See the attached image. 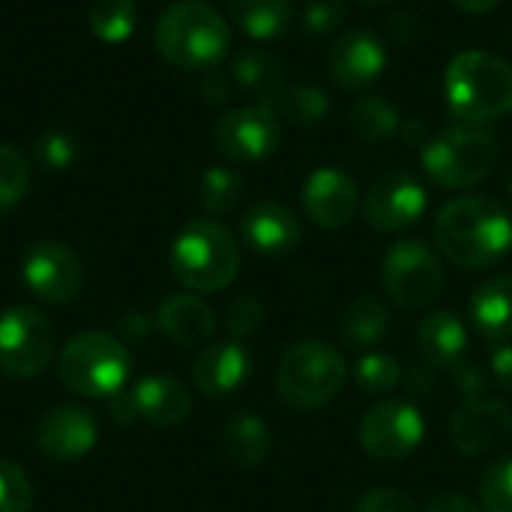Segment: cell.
<instances>
[{
  "mask_svg": "<svg viewBox=\"0 0 512 512\" xmlns=\"http://www.w3.org/2000/svg\"><path fill=\"white\" fill-rule=\"evenodd\" d=\"M435 243L456 267L486 270L512 249V216L489 195L453 198L435 216Z\"/></svg>",
  "mask_w": 512,
  "mask_h": 512,
  "instance_id": "cell-1",
  "label": "cell"
},
{
  "mask_svg": "<svg viewBox=\"0 0 512 512\" xmlns=\"http://www.w3.org/2000/svg\"><path fill=\"white\" fill-rule=\"evenodd\" d=\"M153 45L165 63L183 72H207L222 63L231 45V27L219 9L204 0L171 3L153 27Z\"/></svg>",
  "mask_w": 512,
  "mask_h": 512,
  "instance_id": "cell-2",
  "label": "cell"
},
{
  "mask_svg": "<svg viewBox=\"0 0 512 512\" xmlns=\"http://www.w3.org/2000/svg\"><path fill=\"white\" fill-rule=\"evenodd\" d=\"M444 99L459 123L501 120L512 111V66L489 51H462L444 72Z\"/></svg>",
  "mask_w": 512,
  "mask_h": 512,
  "instance_id": "cell-3",
  "label": "cell"
},
{
  "mask_svg": "<svg viewBox=\"0 0 512 512\" xmlns=\"http://www.w3.org/2000/svg\"><path fill=\"white\" fill-rule=\"evenodd\" d=\"M168 264L180 285L195 294H213L237 279L240 246L225 225L213 219H195L177 234Z\"/></svg>",
  "mask_w": 512,
  "mask_h": 512,
  "instance_id": "cell-4",
  "label": "cell"
},
{
  "mask_svg": "<svg viewBox=\"0 0 512 512\" xmlns=\"http://www.w3.org/2000/svg\"><path fill=\"white\" fill-rule=\"evenodd\" d=\"M501 147L498 138L471 123L447 126L444 132L432 135L423 150V171L441 186V189H474L480 186L498 165Z\"/></svg>",
  "mask_w": 512,
  "mask_h": 512,
  "instance_id": "cell-5",
  "label": "cell"
},
{
  "mask_svg": "<svg viewBox=\"0 0 512 512\" xmlns=\"http://www.w3.org/2000/svg\"><path fill=\"white\" fill-rule=\"evenodd\" d=\"M132 372V357L111 333L84 330L57 354V375L78 396H117Z\"/></svg>",
  "mask_w": 512,
  "mask_h": 512,
  "instance_id": "cell-6",
  "label": "cell"
},
{
  "mask_svg": "<svg viewBox=\"0 0 512 512\" xmlns=\"http://www.w3.org/2000/svg\"><path fill=\"white\" fill-rule=\"evenodd\" d=\"M345 375H348L345 360L333 345L306 339L291 345L279 360L276 390L291 408L312 411L339 396Z\"/></svg>",
  "mask_w": 512,
  "mask_h": 512,
  "instance_id": "cell-7",
  "label": "cell"
},
{
  "mask_svg": "<svg viewBox=\"0 0 512 512\" xmlns=\"http://www.w3.org/2000/svg\"><path fill=\"white\" fill-rule=\"evenodd\" d=\"M381 279L387 297L402 309H426L444 291V267L420 240L393 243L384 255Z\"/></svg>",
  "mask_w": 512,
  "mask_h": 512,
  "instance_id": "cell-8",
  "label": "cell"
},
{
  "mask_svg": "<svg viewBox=\"0 0 512 512\" xmlns=\"http://www.w3.org/2000/svg\"><path fill=\"white\" fill-rule=\"evenodd\" d=\"M54 354V327L33 306H12L0 315V372L6 378L39 375Z\"/></svg>",
  "mask_w": 512,
  "mask_h": 512,
  "instance_id": "cell-9",
  "label": "cell"
},
{
  "mask_svg": "<svg viewBox=\"0 0 512 512\" xmlns=\"http://www.w3.org/2000/svg\"><path fill=\"white\" fill-rule=\"evenodd\" d=\"M279 141H282V123L261 102L225 111L213 129L216 150L240 165H255L270 159L279 150Z\"/></svg>",
  "mask_w": 512,
  "mask_h": 512,
  "instance_id": "cell-10",
  "label": "cell"
},
{
  "mask_svg": "<svg viewBox=\"0 0 512 512\" xmlns=\"http://www.w3.org/2000/svg\"><path fill=\"white\" fill-rule=\"evenodd\" d=\"M21 276H24V285L30 288V294H36L39 300L54 303V306L72 303L84 288V267H81L78 255L57 240L33 243L24 252Z\"/></svg>",
  "mask_w": 512,
  "mask_h": 512,
  "instance_id": "cell-11",
  "label": "cell"
},
{
  "mask_svg": "<svg viewBox=\"0 0 512 512\" xmlns=\"http://www.w3.org/2000/svg\"><path fill=\"white\" fill-rule=\"evenodd\" d=\"M423 435V414L411 402H381L360 423V447L378 462L408 459Z\"/></svg>",
  "mask_w": 512,
  "mask_h": 512,
  "instance_id": "cell-12",
  "label": "cell"
},
{
  "mask_svg": "<svg viewBox=\"0 0 512 512\" xmlns=\"http://www.w3.org/2000/svg\"><path fill=\"white\" fill-rule=\"evenodd\" d=\"M426 189L405 171L384 174L363 198V216L375 231L393 234L411 228L426 213Z\"/></svg>",
  "mask_w": 512,
  "mask_h": 512,
  "instance_id": "cell-13",
  "label": "cell"
},
{
  "mask_svg": "<svg viewBox=\"0 0 512 512\" xmlns=\"http://www.w3.org/2000/svg\"><path fill=\"white\" fill-rule=\"evenodd\" d=\"M99 438V426L87 408L78 405H57L39 417L33 441L36 450L51 462H75L84 459Z\"/></svg>",
  "mask_w": 512,
  "mask_h": 512,
  "instance_id": "cell-14",
  "label": "cell"
},
{
  "mask_svg": "<svg viewBox=\"0 0 512 512\" xmlns=\"http://www.w3.org/2000/svg\"><path fill=\"white\" fill-rule=\"evenodd\" d=\"M387 69V45L369 30L342 33L327 54V75L342 90H366Z\"/></svg>",
  "mask_w": 512,
  "mask_h": 512,
  "instance_id": "cell-15",
  "label": "cell"
},
{
  "mask_svg": "<svg viewBox=\"0 0 512 512\" xmlns=\"http://www.w3.org/2000/svg\"><path fill=\"white\" fill-rule=\"evenodd\" d=\"M450 435L459 453L486 456L489 450L512 441V408L498 399L468 402L453 414Z\"/></svg>",
  "mask_w": 512,
  "mask_h": 512,
  "instance_id": "cell-16",
  "label": "cell"
},
{
  "mask_svg": "<svg viewBox=\"0 0 512 512\" xmlns=\"http://www.w3.org/2000/svg\"><path fill=\"white\" fill-rule=\"evenodd\" d=\"M249 375H252V357L237 339L204 345L192 363V384L207 399L231 396L249 381Z\"/></svg>",
  "mask_w": 512,
  "mask_h": 512,
  "instance_id": "cell-17",
  "label": "cell"
},
{
  "mask_svg": "<svg viewBox=\"0 0 512 512\" xmlns=\"http://www.w3.org/2000/svg\"><path fill=\"white\" fill-rule=\"evenodd\" d=\"M360 207L354 180L339 168H318L303 186V210L321 228H345Z\"/></svg>",
  "mask_w": 512,
  "mask_h": 512,
  "instance_id": "cell-18",
  "label": "cell"
},
{
  "mask_svg": "<svg viewBox=\"0 0 512 512\" xmlns=\"http://www.w3.org/2000/svg\"><path fill=\"white\" fill-rule=\"evenodd\" d=\"M240 234L252 252L267 258H282L300 243V219L285 204L264 201L243 213Z\"/></svg>",
  "mask_w": 512,
  "mask_h": 512,
  "instance_id": "cell-19",
  "label": "cell"
},
{
  "mask_svg": "<svg viewBox=\"0 0 512 512\" xmlns=\"http://www.w3.org/2000/svg\"><path fill=\"white\" fill-rule=\"evenodd\" d=\"M156 327L177 345H204L216 330L213 309L195 294H174L156 309Z\"/></svg>",
  "mask_w": 512,
  "mask_h": 512,
  "instance_id": "cell-20",
  "label": "cell"
},
{
  "mask_svg": "<svg viewBox=\"0 0 512 512\" xmlns=\"http://www.w3.org/2000/svg\"><path fill=\"white\" fill-rule=\"evenodd\" d=\"M132 399H135L138 417L147 420L150 426H177L192 411L189 390L177 378H171V375H150V378H144L132 390Z\"/></svg>",
  "mask_w": 512,
  "mask_h": 512,
  "instance_id": "cell-21",
  "label": "cell"
},
{
  "mask_svg": "<svg viewBox=\"0 0 512 512\" xmlns=\"http://www.w3.org/2000/svg\"><path fill=\"white\" fill-rule=\"evenodd\" d=\"M417 345L423 360L432 369H453L459 360H465L468 351V330L456 312H432L420 321Z\"/></svg>",
  "mask_w": 512,
  "mask_h": 512,
  "instance_id": "cell-22",
  "label": "cell"
},
{
  "mask_svg": "<svg viewBox=\"0 0 512 512\" xmlns=\"http://www.w3.org/2000/svg\"><path fill=\"white\" fill-rule=\"evenodd\" d=\"M471 321L477 333L492 345L512 339V276H495L483 282L471 297Z\"/></svg>",
  "mask_w": 512,
  "mask_h": 512,
  "instance_id": "cell-23",
  "label": "cell"
},
{
  "mask_svg": "<svg viewBox=\"0 0 512 512\" xmlns=\"http://www.w3.org/2000/svg\"><path fill=\"white\" fill-rule=\"evenodd\" d=\"M222 447L237 468H258L270 456V429L255 411H240L225 423Z\"/></svg>",
  "mask_w": 512,
  "mask_h": 512,
  "instance_id": "cell-24",
  "label": "cell"
},
{
  "mask_svg": "<svg viewBox=\"0 0 512 512\" xmlns=\"http://www.w3.org/2000/svg\"><path fill=\"white\" fill-rule=\"evenodd\" d=\"M279 123L291 126H318L330 114V96L315 87V84H297V87H282L264 99H258Z\"/></svg>",
  "mask_w": 512,
  "mask_h": 512,
  "instance_id": "cell-25",
  "label": "cell"
},
{
  "mask_svg": "<svg viewBox=\"0 0 512 512\" xmlns=\"http://www.w3.org/2000/svg\"><path fill=\"white\" fill-rule=\"evenodd\" d=\"M390 312L378 297H357L345 306L339 318V339L351 351H366L387 336Z\"/></svg>",
  "mask_w": 512,
  "mask_h": 512,
  "instance_id": "cell-26",
  "label": "cell"
},
{
  "mask_svg": "<svg viewBox=\"0 0 512 512\" xmlns=\"http://www.w3.org/2000/svg\"><path fill=\"white\" fill-rule=\"evenodd\" d=\"M294 15L291 0H231V21L258 42L276 39L288 30Z\"/></svg>",
  "mask_w": 512,
  "mask_h": 512,
  "instance_id": "cell-27",
  "label": "cell"
},
{
  "mask_svg": "<svg viewBox=\"0 0 512 512\" xmlns=\"http://www.w3.org/2000/svg\"><path fill=\"white\" fill-rule=\"evenodd\" d=\"M231 75H234V81L246 93H252L258 99L282 90L285 81H288V69H285L282 57H276L267 48H246V51H240L234 66H231Z\"/></svg>",
  "mask_w": 512,
  "mask_h": 512,
  "instance_id": "cell-28",
  "label": "cell"
},
{
  "mask_svg": "<svg viewBox=\"0 0 512 512\" xmlns=\"http://www.w3.org/2000/svg\"><path fill=\"white\" fill-rule=\"evenodd\" d=\"M348 120H351V129H354L363 141H369V144H384V141H390L393 135H399V129H402L399 108H396L390 99L378 96V93L360 96V99L351 105Z\"/></svg>",
  "mask_w": 512,
  "mask_h": 512,
  "instance_id": "cell-29",
  "label": "cell"
},
{
  "mask_svg": "<svg viewBox=\"0 0 512 512\" xmlns=\"http://www.w3.org/2000/svg\"><path fill=\"white\" fill-rule=\"evenodd\" d=\"M138 27L135 0H93L90 6V33L105 45H123Z\"/></svg>",
  "mask_w": 512,
  "mask_h": 512,
  "instance_id": "cell-30",
  "label": "cell"
},
{
  "mask_svg": "<svg viewBox=\"0 0 512 512\" xmlns=\"http://www.w3.org/2000/svg\"><path fill=\"white\" fill-rule=\"evenodd\" d=\"M198 195H201V204L207 213H228L243 201V180L237 171H231L225 165H213L204 171Z\"/></svg>",
  "mask_w": 512,
  "mask_h": 512,
  "instance_id": "cell-31",
  "label": "cell"
},
{
  "mask_svg": "<svg viewBox=\"0 0 512 512\" xmlns=\"http://www.w3.org/2000/svg\"><path fill=\"white\" fill-rule=\"evenodd\" d=\"M30 186V165L12 144H0V213L18 207Z\"/></svg>",
  "mask_w": 512,
  "mask_h": 512,
  "instance_id": "cell-32",
  "label": "cell"
},
{
  "mask_svg": "<svg viewBox=\"0 0 512 512\" xmlns=\"http://www.w3.org/2000/svg\"><path fill=\"white\" fill-rule=\"evenodd\" d=\"M354 381L363 393L381 396V393L393 390L396 384H402V366L390 354H366L354 366Z\"/></svg>",
  "mask_w": 512,
  "mask_h": 512,
  "instance_id": "cell-33",
  "label": "cell"
},
{
  "mask_svg": "<svg viewBox=\"0 0 512 512\" xmlns=\"http://www.w3.org/2000/svg\"><path fill=\"white\" fill-rule=\"evenodd\" d=\"M480 507L486 512H512V456L498 459L483 474Z\"/></svg>",
  "mask_w": 512,
  "mask_h": 512,
  "instance_id": "cell-34",
  "label": "cell"
},
{
  "mask_svg": "<svg viewBox=\"0 0 512 512\" xmlns=\"http://www.w3.org/2000/svg\"><path fill=\"white\" fill-rule=\"evenodd\" d=\"M33 510V483L27 471L9 459H0V512Z\"/></svg>",
  "mask_w": 512,
  "mask_h": 512,
  "instance_id": "cell-35",
  "label": "cell"
},
{
  "mask_svg": "<svg viewBox=\"0 0 512 512\" xmlns=\"http://www.w3.org/2000/svg\"><path fill=\"white\" fill-rule=\"evenodd\" d=\"M78 156V141L75 135L63 132V129H48L36 138V159L42 168L51 171H66Z\"/></svg>",
  "mask_w": 512,
  "mask_h": 512,
  "instance_id": "cell-36",
  "label": "cell"
},
{
  "mask_svg": "<svg viewBox=\"0 0 512 512\" xmlns=\"http://www.w3.org/2000/svg\"><path fill=\"white\" fill-rule=\"evenodd\" d=\"M261 321H264V306H261V300H255V297H234L231 303H228V312H225V327H228V333H231V339H246V336H252L258 327H261Z\"/></svg>",
  "mask_w": 512,
  "mask_h": 512,
  "instance_id": "cell-37",
  "label": "cell"
},
{
  "mask_svg": "<svg viewBox=\"0 0 512 512\" xmlns=\"http://www.w3.org/2000/svg\"><path fill=\"white\" fill-rule=\"evenodd\" d=\"M345 0H309L303 9V27L312 36H324L345 21Z\"/></svg>",
  "mask_w": 512,
  "mask_h": 512,
  "instance_id": "cell-38",
  "label": "cell"
},
{
  "mask_svg": "<svg viewBox=\"0 0 512 512\" xmlns=\"http://www.w3.org/2000/svg\"><path fill=\"white\" fill-rule=\"evenodd\" d=\"M450 372H453V384H456V390H459V396H462V405L486 399L489 372H486L480 363H474V360H459Z\"/></svg>",
  "mask_w": 512,
  "mask_h": 512,
  "instance_id": "cell-39",
  "label": "cell"
},
{
  "mask_svg": "<svg viewBox=\"0 0 512 512\" xmlns=\"http://www.w3.org/2000/svg\"><path fill=\"white\" fill-rule=\"evenodd\" d=\"M357 512H420V510H417V504H414L408 495H402V492H396V489L381 486V489H372V492H366V495L360 498Z\"/></svg>",
  "mask_w": 512,
  "mask_h": 512,
  "instance_id": "cell-40",
  "label": "cell"
},
{
  "mask_svg": "<svg viewBox=\"0 0 512 512\" xmlns=\"http://www.w3.org/2000/svg\"><path fill=\"white\" fill-rule=\"evenodd\" d=\"M198 90H201V99H204L207 105H222V102H228V99H231V81H228V75H225V72H219V66H216V69L201 72V84H198Z\"/></svg>",
  "mask_w": 512,
  "mask_h": 512,
  "instance_id": "cell-41",
  "label": "cell"
},
{
  "mask_svg": "<svg viewBox=\"0 0 512 512\" xmlns=\"http://www.w3.org/2000/svg\"><path fill=\"white\" fill-rule=\"evenodd\" d=\"M402 384L411 396H429L432 387H435V369L429 363H420V366H411L408 375H402Z\"/></svg>",
  "mask_w": 512,
  "mask_h": 512,
  "instance_id": "cell-42",
  "label": "cell"
},
{
  "mask_svg": "<svg viewBox=\"0 0 512 512\" xmlns=\"http://www.w3.org/2000/svg\"><path fill=\"white\" fill-rule=\"evenodd\" d=\"M417 30H420V18L411 15V12H399V15H393L390 24H387V33H390V39H393L396 45H408V42L417 36Z\"/></svg>",
  "mask_w": 512,
  "mask_h": 512,
  "instance_id": "cell-43",
  "label": "cell"
},
{
  "mask_svg": "<svg viewBox=\"0 0 512 512\" xmlns=\"http://www.w3.org/2000/svg\"><path fill=\"white\" fill-rule=\"evenodd\" d=\"M489 372L504 390H512V345H498L492 351V369Z\"/></svg>",
  "mask_w": 512,
  "mask_h": 512,
  "instance_id": "cell-44",
  "label": "cell"
},
{
  "mask_svg": "<svg viewBox=\"0 0 512 512\" xmlns=\"http://www.w3.org/2000/svg\"><path fill=\"white\" fill-rule=\"evenodd\" d=\"M426 512H486L480 504H474L471 498H465V495H441V498H435Z\"/></svg>",
  "mask_w": 512,
  "mask_h": 512,
  "instance_id": "cell-45",
  "label": "cell"
},
{
  "mask_svg": "<svg viewBox=\"0 0 512 512\" xmlns=\"http://www.w3.org/2000/svg\"><path fill=\"white\" fill-rule=\"evenodd\" d=\"M462 12H468V15H486V12H492V9H498L504 0H453Z\"/></svg>",
  "mask_w": 512,
  "mask_h": 512,
  "instance_id": "cell-46",
  "label": "cell"
},
{
  "mask_svg": "<svg viewBox=\"0 0 512 512\" xmlns=\"http://www.w3.org/2000/svg\"><path fill=\"white\" fill-rule=\"evenodd\" d=\"M357 3H363V6H384V3H390V0H357Z\"/></svg>",
  "mask_w": 512,
  "mask_h": 512,
  "instance_id": "cell-47",
  "label": "cell"
},
{
  "mask_svg": "<svg viewBox=\"0 0 512 512\" xmlns=\"http://www.w3.org/2000/svg\"><path fill=\"white\" fill-rule=\"evenodd\" d=\"M510 198H512V171H510Z\"/></svg>",
  "mask_w": 512,
  "mask_h": 512,
  "instance_id": "cell-48",
  "label": "cell"
}]
</instances>
